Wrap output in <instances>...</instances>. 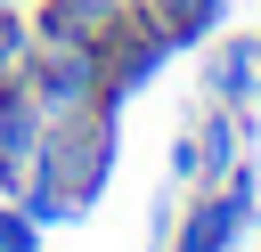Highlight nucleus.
I'll list each match as a JSON object with an SVG mask.
<instances>
[{"label": "nucleus", "mask_w": 261, "mask_h": 252, "mask_svg": "<svg viewBox=\"0 0 261 252\" xmlns=\"http://www.w3.org/2000/svg\"><path fill=\"white\" fill-rule=\"evenodd\" d=\"M139 8H196V16H212V24L228 16V0H139Z\"/></svg>", "instance_id": "9"}, {"label": "nucleus", "mask_w": 261, "mask_h": 252, "mask_svg": "<svg viewBox=\"0 0 261 252\" xmlns=\"http://www.w3.org/2000/svg\"><path fill=\"white\" fill-rule=\"evenodd\" d=\"M33 65V16H24V0H0V81H16Z\"/></svg>", "instance_id": "7"}, {"label": "nucleus", "mask_w": 261, "mask_h": 252, "mask_svg": "<svg viewBox=\"0 0 261 252\" xmlns=\"http://www.w3.org/2000/svg\"><path fill=\"white\" fill-rule=\"evenodd\" d=\"M114 154H122V114H114V106L73 114V122H41V154H33L24 187H16V203H24L41 228H65V219H82V211L106 195Z\"/></svg>", "instance_id": "1"}, {"label": "nucleus", "mask_w": 261, "mask_h": 252, "mask_svg": "<svg viewBox=\"0 0 261 252\" xmlns=\"http://www.w3.org/2000/svg\"><path fill=\"white\" fill-rule=\"evenodd\" d=\"M163 163H171V179H179V187H196V179H204V154H196V122L171 138V154H163Z\"/></svg>", "instance_id": "8"}, {"label": "nucleus", "mask_w": 261, "mask_h": 252, "mask_svg": "<svg viewBox=\"0 0 261 252\" xmlns=\"http://www.w3.org/2000/svg\"><path fill=\"white\" fill-rule=\"evenodd\" d=\"M253 41H261V24H253Z\"/></svg>", "instance_id": "10"}, {"label": "nucleus", "mask_w": 261, "mask_h": 252, "mask_svg": "<svg viewBox=\"0 0 261 252\" xmlns=\"http://www.w3.org/2000/svg\"><path fill=\"white\" fill-rule=\"evenodd\" d=\"M24 89H33L41 122H73V114H98V106H106V73H98V49H82V41H33ZM114 114H122V106H114Z\"/></svg>", "instance_id": "3"}, {"label": "nucleus", "mask_w": 261, "mask_h": 252, "mask_svg": "<svg viewBox=\"0 0 261 252\" xmlns=\"http://www.w3.org/2000/svg\"><path fill=\"white\" fill-rule=\"evenodd\" d=\"M163 41H155V24L139 16V8H122L106 33H98V73H106V106H130L155 73H163Z\"/></svg>", "instance_id": "4"}, {"label": "nucleus", "mask_w": 261, "mask_h": 252, "mask_svg": "<svg viewBox=\"0 0 261 252\" xmlns=\"http://www.w3.org/2000/svg\"><path fill=\"white\" fill-rule=\"evenodd\" d=\"M33 154H41V106H33L24 73H16V81H0V195L24 187Z\"/></svg>", "instance_id": "6"}, {"label": "nucleus", "mask_w": 261, "mask_h": 252, "mask_svg": "<svg viewBox=\"0 0 261 252\" xmlns=\"http://www.w3.org/2000/svg\"><path fill=\"white\" fill-rule=\"evenodd\" d=\"M196 81H204V98H212V106H261V41H253V33L212 41Z\"/></svg>", "instance_id": "5"}, {"label": "nucleus", "mask_w": 261, "mask_h": 252, "mask_svg": "<svg viewBox=\"0 0 261 252\" xmlns=\"http://www.w3.org/2000/svg\"><path fill=\"white\" fill-rule=\"evenodd\" d=\"M253 228H261V163L245 154L228 179L188 187V203H179V219H171L163 252H237Z\"/></svg>", "instance_id": "2"}]
</instances>
